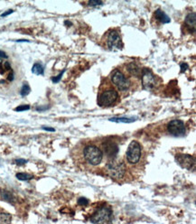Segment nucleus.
I'll return each instance as SVG.
<instances>
[{
    "instance_id": "obj_1",
    "label": "nucleus",
    "mask_w": 196,
    "mask_h": 224,
    "mask_svg": "<svg viewBox=\"0 0 196 224\" xmlns=\"http://www.w3.org/2000/svg\"><path fill=\"white\" fill-rule=\"evenodd\" d=\"M119 98V93L118 90L112 85L110 81H106V82H102L99 90H98V102L100 107H110L114 105Z\"/></svg>"
},
{
    "instance_id": "obj_2",
    "label": "nucleus",
    "mask_w": 196,
    "mask_h": 224,
    "mask_svg": "<svg viewBox=\"0 0 196 224\" xmlns=\"http://www.w3.org/2000/svg\"><path fill=\"white\" fill-rule=\"evenodd\" d=\"M103 152L101 148L94 143L84 145L81 151V157L84 163L90 166H98L103 160Z\"/></svg>"
},
{
    "instance_id": "obj_3",
    "label": "nucleus",
    "mask_w": 196,
    "mask_h": 224,
    "mask_svg": "<svg viewBox=\"0 0 196 224\" xmlns=\"http://www.w3.org/2000/svg\"><path fill=\"white\" fill-rule=\"evenodd\" d=\"M105 174L109 175L110 178L120 181L124 178L126 174V166L123 161L117 160V158L108 160L105 166Z\"/></svg>"
},
{
    "instance_id": "obj_4",
    "label": "nucleus",
    "mask_w": 196,
    "mask_h": 224,
    "mask_svg": "<svg viewBox=\"0 0 196 224\" xmlns=\"http://www.w3.org/2000/svg\"><path fill=\"white\" fill-rule=\"evenodd\" d=\"M110 81L119 91H127L131 88V78L120 69L112 70Z\"/></svg>"
},
{
    "instance_id": "obj_5",
    "label": "nucleus",
    "mask_w": 196,
    "mask_h": 224,
    "mask_svg": "<svg viewBox=\"0 0 196 224\" xmlns=\"http://www.w3.org/2000/svg\"><path fill=\"white\" fill-rule=\"evenodd\" d=\"M143 154V148L138 141L133 140L127 146L126 152V160L127 164L136 166L140 162Z\"/></svg>"
},
{
    "instance_id": "obj_6",
    "label": "nucleus",
    "mask_w": 196,
    "mask_h": 224,
    "mask_svg": "<svg viewBox=\"0 0 196 224\" xmlns=\"http://www.w3.org/2000/svg\"><path fill=\"white\" fill-rule=\"evenodd\" d=\"M112 210L109 206H102L98 208L90 217V222L93 224H107L112 219Z\"/></svg>"
},
{
    "instance_id": "obj_7",
    "label": "nucleus",
    "mask_w": 196,
    "mask_h": 224,
    "mask_svg": "<svg viewBox=\"0 0 196 224\" xmlns=\"http://www.w3.org/2000/svg\"><path fill=\"white\" fill-rule=\"evenodd\" d=\"M106 45L109 50H121L123 48V42L118 31L110 30L106 34Z\"/></svg>"
},
{
    "instance_id": "obj_8",
    "label": "nucleus",
    "mask_w": 196,
    "mask_h": 224,
    "mask_svg": "<svg viewBox=\"0 0 196 224\" xmlns=\"http://www.w3.org/2000/svg\"><path fill=\"white\" fill-rule=\"evenodd\" d=\"M99 147L101 148L103 154H105L108 157V160L117 158V155L119 151V147L118 144L112 139H105V141L100 143Z\"/></svg>"
},
{
    "instance_id": "obj_9",
    "label": "nucleus",
    "mask_w": 196,
    "mask_h": 224,
    "mask_svg": "<svg viewBox=\"0 0 196 224\" xmlns=\"http://www.w3.org/2000/svg\"><path fill=\"white\" fill-rule=\"evenodd\" d=\"M140 78H141L142 86L146 90H151L157 86L158 81L156 80V76L148 68H143L142 69Z\"/></svg>"
},
{
    "instance_id": "obj_10",
    "label": "nucleus",
    "mask_w": 196,
    "mask_h": 224,
    "mask_svg": "<svg viewBox=\"0 0 196 224\" xmlns=\"http://www.w3.org/2000/svg\"><path fill=\"white\" fill-rule=\"evenodd\" d=\"M166 130L170 136L179 138L185 135L186 127L183 121L180 119H173L171 120L166 126Z\"/></svg>"
},
{
    "instance_id": "obj_11",
    "label": "nucleus",
    "mask_w": 196,
    "mask_h": 224,
    "mask_svg": "<svg viewBox=\"0 0 196 224\" xmlns=\"http://www.w3.org/2000/svg\"><path fill=\"white\" fill-rule=\"evenodd\" d=\"M176 162L179 164V166L182 168H185L187 170H192V168L194 167L195 161L194 156L187 154H178L176 155Z\"/></svg>"
},
{
    "instance_id": "obj_12",
    "label": "nucleus",
    "mask_w": 196,
    "mask_h": 224,
    "mask_svg": "<svg viewBox=\"0 0 196 224\" xmlns=\"http://www.w3.org/2000/svg\"><path fill=\"white\" fill-rule=\"evenodd\" d=\"M126 74L130 77V78H135L138 79L141 77V72L142 70L139 67V65H138L135 62H131L129 64H127L126 66Z\"/></svg>"
},
{
    "instance_id": "obj_13",
    "label": "nucleus",
    "mask_w": 196,
    "mask_h": 224,
    "mask_svg": "<svg viewBox=\"0 0 196 224\" xmlns=\"http://www.w3.org/2000/svg\"><path fill=\"white\" fill-rule=\"evenodd\" d=\"M184 24L187 29H189L191 32H194L195 30V14L194 13H190L186 15L184 19Z\"/></svg>"
},
{
    "instance_id": "obj_14",
    "label": "nucleus",
    "mask_w": 196,
    "mask_h": 224,
    "mask_svg": "<svg viewBox=\"0 0 196 224\" xmlns=\"http://www.w3.org/2000/svg\"><path fill=\"white\" fill-rule=\"evenodd\" d=\"M154 16H155L156 20H157L158 22L162 23V24H168V23L171 22L170 17H169L165 12H163L161 9H157V10L154 12Z\"/></svg>"
},
{
    "instance_id": "obj_15",
    "label": "nucleus",
    "mask_w": 196,
    "mask_h": 224,
    "mask_svg": "<svg viewBox=\"0 0 196 224\" xmlns=\"http://www.w3.org/2000/svg\"><path fill=\"white\" fill-rule=\"evenodd\" d=\"M109 120L112 121V122H116V123H132V122L136 121L137 118L122 117V118H111Z\"/></svg>"
},
{
    "instance_id": "obj_16",
    "label": "nucleus",
    "mask_w": 196,
    "mask_h": 224,
    "mask_svg": "<svg viewBox=\"0 0 196 224\" xmlns=\"http://www.w3.org/2000/svg\"><path fill=\"white\" fill-rule=\"evenodd\" d=\"M12 221V216L9 213L0 212V224H10Z\"/></svg>"
},
{
    "instance_id": "obj_17",
    "label": "nucleus",
    "mask_w": 196,
    "mask_h": 224,
    "mask_svg": "<svg viewBox=\"0 0 196 224\" xmlns=\"http://www.w3.org/2000/svg\"><path fill=\"white\" fill-rule=\"evenodd\" d=\"M15 176L20 181H29V180L34 178L33 174H27V173H18V174H16Z\"/></svg>"
},
{
    "instance_id": "obj_18",
    "label": "nucleus",
    "mask_w": 196,
    "mask_h": 224,
    "mask_svg": "<svg viewBox=\"0 0 196 224\" xmlns=\"http://www.w3.org/2000/svg\"><path fill=\"white\" fill-rule=\"evenodd\" d=\"M43 70H44V68H43L42 64H40V63H34L33 68H32V72L34 74H36V75H42V74H43Z\"/></svg>"
},
{
    "instance_id": "obj_19",
    "label": "nucleus",
    "mask_w": 196,
    "mask_h": 224,
    "mask_svg": "<svg viewBox=\"0 0 196 224\" xmlns=\"http://www.w3.org/2000/svg\"><path fill=\"white\" fill-rule=\"evenodd\" d=\"M30 91H31V88H30V86H29L28 84H24L23 87H22V89H21V91H20L21 96H23V97L27 96L28 94L30 93Z\"/></svg>"
},
{
    "instance_id": "obj_20",
    "label": "nucleus",
    "mask_w": 196,
    "mask_h": 224,
    "mask_svg": "<svg viewBox=\"0 0 196 224\" xmlns=\"http://www.w3.org/2000/svg\"><path fill=\"white\" fill-rule=\"evenodd\" d=\"M2 196H3V198H4L6 201H8V202H10L14 201L13 195H11L9 193H7V192H6V191H4V192L2 193Z\"/></svg>"
},
{
    "instance_id": "obj_21",
    "label": "nucleus",
    "mask_w": 196,
    "mask_h": 224,
    "mask_svg": "<svg viewBox=\"0 0 196 224\" xmlns=\"http://www.w3.org/2000/svg\"><path fill=\"white\" fill-rule=\"evenodd\" d=\"M30 110V106L29 105H22V106H18L17 108L14 109L15 111H26V110Z\"/></svg>"
},
{
    "instance_id": "obj_22",
    "label": "nucleus",
    "mask_w": 196,
    "mask_h": 224,
    "mask_svg": "<svg viewBox=\"0 0 196 224\" xmlns=\"http://www.w3.org/2000/svg\"><path fill=\"white\" fill-rule=\"evenodd\" d=\"M89 200L88 199H86V198H84V197H81V198H79L78 199V204L79 205H82V206H85V205H87V204H89Z\"/></svg>"
},
{
    "instance_id": "obj_23",
    "label": "nucleus",
    "mask_w": 196,
    "mask_h": 224,
    "mask_svg": "<svg viewBox=\"0 0 196 224\" xmlns=\"http://www.w3.org/2000/svg\"><path fill=\"white\" fill-rule=\"evenodd\" d=\"M65 71V70H63L62 71H61L60 72V74L58 75V76H56V77H53L52 78V81L54 82V83H57V82H59L60 81H61V79H62V76L63 75V72Z\"/></svg>"
},
{
    "instance_id": "obj_24",
    "label": "nucleus",
    "mask_w": 196,
    "mask_h": 224,
    "mask_svg": "<svg viewBox=\"0 0 196 224\" xmlns=\"http://www.w3.org/2000/svg\"><path fill=\"white\" fill-rule=\"evenodd\" d=\"M89 5L91 6H102L103 2H101V1H90Z\"/></svg>"
},
{
    "instance_id": "obj_25",
    "label": "nucleus",
    "mask_w": 196,
    "mask_h": 224,
    "mask_svg": "<svg viewBox=\"0 0 196 224\" xmlns=\"http://www.w3.org/2000/svg\"><path fill=\"white\" fill-rule=\"evenodd\" d=\"M27 163V160L26 159H16L15 160V164L18 165V166H22V165H25Z\"/></svg>"
},
{
    "instance_id": "obj_26",
    "label": "nucleus",
    "mask_w": 196,
    "mask_h": 224,
    "mask_svg": "<svg viewBox=\"0 0 196 224\" xmlns=\"http://www.w3.org/2000/svg\"><path fill=\"white\" fill-rule=\"evenodd\" d=\"M180 67H181V72H184L185 70L188 69V65H187V63H181Z\"/></svg>"
},
{
    "instance_id": "obj_27",
    "label": "nucleus",
    "mask_w": 196,
    "mask_h": 224,
    "mask_svg": "<svg viewBox=\"0 0 196 224\" xmlns=\"http://www.w3.org/2000/svg\"><path fill=\"white\" fill-rule=\"evenodd\" d=\"M42 129L46 130V131H49V132H54L55 131V129L54 127H49V126H42Z\"/></svg>"
},
{
    "instance_id": "obj_28",
    "label": "nucleus",
    "mask_w": 196,
    "mask_h": 224,
    "mask_svg": "<svg viewBox=\"0 0 196 224\" xmlns=\"http://www.w3.org/2000/svg\"><path fill=\"white\" fill-rule=\"evenodd\" d=\"M13 12H14V10H12V9H9V10H7L6 12H5V13H3V14H1V16H2V17H5V16H7L8 14H12Z\"/></svg>"
},
{
    "instance_id": "obj_29",
    "label": "nucleus",
    "mask_w": 196,
    "mask_h": 224,
    "mask_svg": "<svg viewBox=\"0 0 196 224\" xmlns=\"http://www.w3.org/2000/svg\"><path fill=\"white\" fill-rule=\"evenodd\" d=\"M6 58H8L7 54L4 51H1L0 50V59H6Z\"/></svg>"
},
{
    "instance_id": "obj_30",
    "label": "nucleus",
    "mask_w": 196,
    "mask_h": 224,
    "mask_svg": "<svg viewBox=\"0 0 196 224\" xmlns=\"http://www.w3.org/2000/svg\"><path fill=\"white\" fill-rule=\"evenodd\" d=\"M16 42H29V41H28V40H24V39H23V40H17Z\"/></svg>"
}]
</instances>
